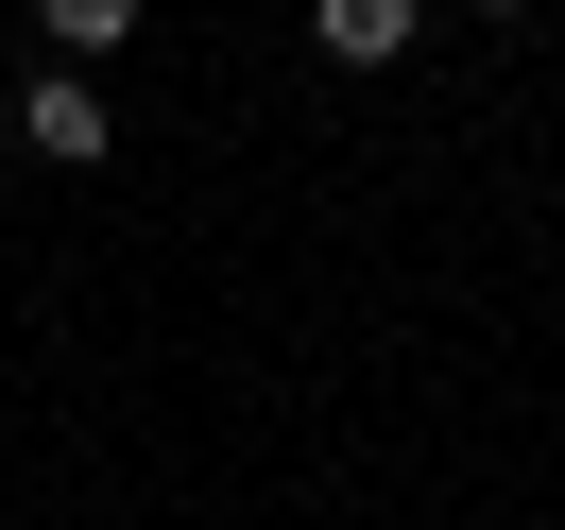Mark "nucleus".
<instances>
[{
	"label": "nucleus",
	"instance_id": "1",
	"mask_svg": "<svg viewBox=\"0 0 565 530\" xmlns=\"http://www.w3.org/2000/svg\"><path fill=\"white\" fill-rule=\"evenodd\" d=\"M412 35H428V0H309V52H326V69H394Z\"/></svg>",
	"mask_w": 565,
	"mask_h": 530
},
{
	"label": "nucleus",
	"instance_id": "2",
	"mask_svg": "<svg viewBox=\"0 0 565 530\" xmlns=\"http://www.w3.org/2000/svg\"><path fill=\"white\" fill-rule=\"evenodd\" d=\"M18 138H35L52 172H86V154H104L120 120H104V86H86V69H35V104H18Z\"/></svg>",
	"mask_w": 565,
	"mask_h": 530
},
{
	"label": "nucleus",
	"instance_id": "3",
	"mask_svg": "<svg viewBox=\"0 0 565 530\" xmlns=\"http://www.w3.org/2000/svg\"><path fill=\"white\" fill-rule=\"evenodd\" d=\"M35 35H52V52H120V35H138V0H35Z\"/></svg>",
	"mask_w": 565,
	"mask_h": 530
},
{
	"label": "nucleus",
	"instance_id": "4",
	"mask_svg": "<svg viewBox=\"0 0 565 530\" xmlns=\"http://www.w3.org/2000/svg\"><path fill=\"white\" fill-rule=\"evenodd\" d=\"M480 18H531V0H480Z\"/></svg>",
	"mask_w": 565,
	"mask_h": 530
}]
</instances>
